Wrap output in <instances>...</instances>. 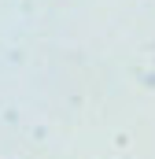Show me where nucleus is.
Wrapping results in <instances>:
<instances>
[]
</instances>
